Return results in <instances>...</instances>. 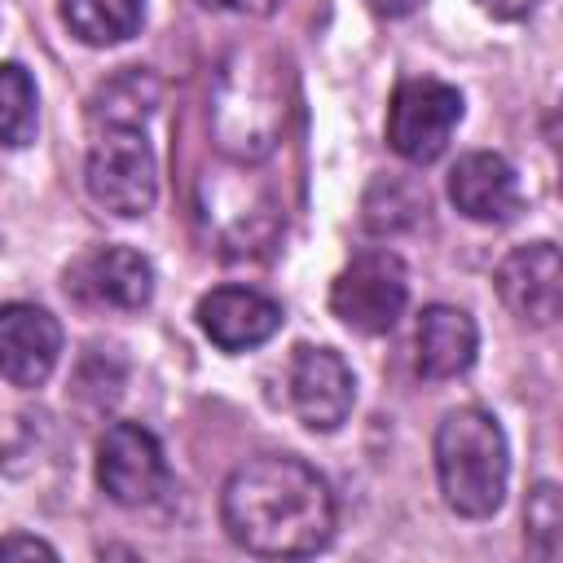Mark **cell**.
Masks as SVG:
<instances>
[{
    "mask_svg": "<svg viewBox=\"0 0 563 563\" xmlns=\"http://www.w3.org/2000/svg\"><path fill=\"white\" fill-rule=\"evenodd\" d=\"M207 9H233V13H251V18H268L277 13L282 0H202Z\"/></svg>",
    "mask_w": 563,
    "mask_h": 563,
    "instance_id": "cell-21",
    "label": "cell"
},
{
    "mask_svg": "<svg viewBox=\"0 0 563 563\" xmlns=\"http://www.w3.org/2000/svg\"><path fill=\"white\" fill-rule=\"evenodd\" d=\"M523 523H528V550L537 559H559V541H563V506H559V484L541 479L532 493H528V506H523Z\"/></svg>",
    "mask_w": 563,
    "mask_h": 563,
    "instance_id": "cell-18",
    "label": "cell"
},
{
    "mask_svg": "<svg viewBox=\"0 0 563 563\" xmlns=\"http://www.w3.org/2000/svg\"><path fill=\"white\" fill-rule=\"evenodd\" d=\"M62 22L92 48L123 44L145 22V0H62Z\"/></svg>",
    "mask_w": 563,
    "mask_h": 563,
    "instance_id": "cell-15",
    "label": "cell"
},
{
    "mask_svg": "<svg viewBox=\"0 0 563 563\" xmlns=\"http://www.w3.org/2000/svg\"><path fill=\"white\" fill-rule=\"evenodd\" d=\"M66 290L97 308L136 312L154 299V264L132 246H92L66 268Z\"/></svg>",
    "mask_w": 563,
    "mask_h": 563,
    "instance_id": "cell-9",
    "label": "cell"
},
{
    "mask_svg": "<svg viewBox=\"0 0 563 563\" xmlns=\"http://www.w3.org/2000/svg\"><path fill=\"white\" fill-rule=\"evenodd\" d=\"M286 396H290L295 418L308 431H339L352 413L356 383H352L347 361L334 347L299 343L286 369Z\"/></svg>",
    "mask_w": 563,
    "mask_h": 563,
    "instance_id": "cell-8",
    "label": "cell"
},
{
    "mask_svg": "<svg viewBox=\"0 0 563 563\" xmlns=\"http://www.w3.org/2000/svg\"><path fill=\"white\" fill-rule=\"evenodd\" d=\"M84 185L97 207L132 220L158 198V158L141 123H92V145L84 163Z\"/></svg>",
    "mask_w": 563,
    "mask_h": 563,
    "instance_id": "cell-4",
    "label": "cell"
},
{
    "mask_svg": "<svg viewBox=\"0 0 563 563\" xmlns=\"http://www.w3.org/2000/svg\"><path fill=\"white\" fill-rule=\"evenodd\" d=\"M62 356V325L40 303H0V378L44 387Z\"/></svg>",
    "mask_w": 563,
    "mask_h": 563,
    "instance_id": "cell-11",
    "label": "cell"
},
{
    "mask_svg": "<svg viewBox=\"0 0 563 563\" xmlns=\"http://www.w3.org/2000/svg\"><path fill=\"white\" fill-rule=\"evenodd\" d=\"M449 202L475 224H506L519 216L523 194L515 167L493 150H471L449 172Z\"/></svg>",
    "mask_w": 563,
    "mask_h": 563,
    "instance_id": "cell-13",
    "label": "cell"
},
{
    "mask_svg": "<svg viewBox=\"0 0 563 563\" xmlns=\"http://www.w3.org/2000/svg\"><path fill=\"white\" fill-rule=\"evenodd\" d=\"M479 352V330L471 321V312L453 308V303H431L418 317V374L440 383V378H457L475 365Z\"/></svg>",
    "mask_w": 563,
    "mask_h": 563,
    "instance_id": "cell-14",
    "label": "cell"
},
{
    "mask_svg": "<svg viewBox=\"0 0 563 563\" xmlns=\"http://www.w3.org/2000/svg\"><path fill=\"white\" fill-rule=\"evenodd\" d=\"M462 123V92L435 75H409L396 84L387 106V145L413 163H435Z\"/></svg>",
    "mask_w": 563,
    "mask_h": 563,
    "instance_id": "cell-6",
    "label": "cell"
},
{
    "mask_svg": "<svg viewBox=\"0 0 563 563\" xmlns=\"http://www.w3.org/2000/svg\"><path fill=\"white\" fill-rule=\"evenodd\" d=\"M0 559H57V550L40 537H26V532H9L0 537Z\"/></svg>",
    "mask_w": 563,
    "mask_h": 563,
    "instance_id": "cell-19",
    "label": "cell"
},
{
    "mask_svg": "<svg viewBox=\"0 0 563 563\" xmlns=\"http://www.w3.org/2000/svg\"><path fill=\"white\" fill-rule=\"evenodd\" d=\"M435 475L449 510L466 519H488L510 479V449L506 431L488 409H453L435 427Z\"/></svg>",
    "mask_w": 563,
    "mask_h": 563,
    "instance_id": "cell-3",
    "label": "cell"
},
{
    "mask_svg": "<svg viewBox=\"0 0 563 563\" xmlns=\"http://www.w3.org/2000/svg\"><path fill=\"white\" fill-rule=\"evenodd\" d=\"M158 92H163V88H158V79H154L150 70L128 66L123 75H114L110 84L97 88L88 119H92V123H141V128H145V119H150L154 106H158Z\"/></svg>",
    "mask_w": 563,
    "mask_h": 563,
    "instance_id": "cell-16",
    "label": "cell"
},
{
    "mask_svg": "<svg viewBox=\"0 0 563 563\" xmlns=\"http://www.w3.org/2000/svg\"><path fill=\"white\" fill-rule=\"evenodd\" d=\"M97 484L119 506H150L167 493V457L141 422H110L97 444Z\"/></svg>",
    "mask_w": 563,
    "mask_h": 563,
    "instance_id": "cell-7",
    "label": "cell"
},
{
    "mask_svg": "<svg viewBox=\"0 0 563 563\" xmlns=\"http://www.w3.org/2000/svg\"><path fill=\"white\" fill-rule=\"evenodd\" d=\"M224 532L264 559L317 554L334 537V493L295 453L246 457L220 493Z\"/></svg>",
    "mask_w": 563,
    "mask_h": 563,
    "instance_id": "cell-1",
    "label": "cell"
},
{
    "mask_svg": "<svg viewBox=\"0 0 563 563\" xmlns=\"http://www.w3.org/2000/svg\"><path fill=\"white\" fill-rule=\"evenodd\" d=\"M35 123H40L35 79L26 75V66L0 62V145L4 150L31 145L35 141Z\"/></svg>",
    "mask_w": 563,
    "mask_h": 563,
    "instance_id": "cell-17",
    "label": "cell"
},
{
    "mask_svg": "<svg viewBox=\"0 0 563 563\" xmlns=\"http://www.w3.org/2000/svg\"><path fill=\"white\" fill-rule=\"evenodd\" d=\"M497 295L523 325H554L563 308V260L554 242H523L497 264Z\"/></svg>",
    "mask_w": 563,
    "mask_h": 563,
    "instance_id": "cell-10",
    "label": "cell"
},
{
    "mask_svg": "<svg viewBox=\"0 0 563 563\" xmlns=\"http://www.w3.org/2000/svg\"><path fill=\"white\" fill-rule=\"evenodd\" d=\"M537 4H541V0H479V9L493 13V18H501V22H519V18H528Z\"/></svg>",
    "mask_w": 563,
    "mask_h": 563,
    "instance_id": "cell-20",
    "label": "cell"
},
{
    "mask_svg": "<svg viewBox=\"0 0 563 563\" xmlns=\"http://www.w3.org/2000/svg\"><path fill=\"white\" fill-rule=\"evenodd\" d=\"M282 303L251 286H216L198 299V325L220 352L260 347L282 330Z\"/></svg>",
    "mask_w": 563,
    "mask_h": 563,
    "instance_id": "cell-12",
    "label": "cell"
},
{
    "mask_svg": "<svg viewBox=\"0 0 563 563\" xmlns=\"http://www.w3.org/2000/svg\"><path fill=\"white\" fill-rule=\"evenodd\" d=\"M290 114V75L286 62L264 44L233 48L211 88V141L233 163H264Z\"/></svg>",
    "mask_w": 563,
    "mask_h": 563,
    "instance_id": "cell-2",
    "label": "cell"
},
{
    "mask_svg": "<svg viewBox=\"0 0 563 563\" xmlns=\"http://www.w3.org/2000/svg\"><path fill=\"white\" fill-rule=\"evenodd\" d=\"M405 303H409V273L400 255L387 246L356 251L330 286V312L356 334L396 330Z\"/></svg>",
    "mask_w": 563,
    "mask_h": 563,
    "instance_id": "cell-5",
    "label": "cell"
},
{
    "mask_svg": "<svg viewBox=\"0 0 563 563\" xmlns=\"http://www.w3.org/2000/svg\"><path fill=\"white\" fill-rule=\"evenodd\" d=\"M422 0H369V9L374 13H383V18H405V13H413Z\"/></svg>",
    "mask_w": 563,
    "mask_h": 563,
    "instance_id": "cell-22",
    "label": "cell"
}]
</instances>
